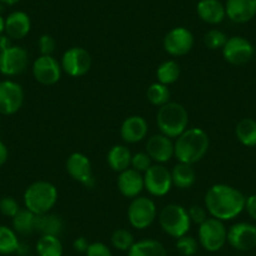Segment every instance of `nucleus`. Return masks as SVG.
<instances>
[{"mask_svg":"<svg viewBox=\"0 0 256 256\" xmlns=\"http://www.w3.org/2000/svg\"><path fill=\"white\" fill-rule=\"evenodd\" d=\"M246 198L240 190L225 184L211 186L205 194V208L211 218L228 221L245 210Z\"/></svg>","mask_w":256,"mask_h":256,"instance_id":"obj_1","label":"nucleus"},{"mask_svg":"<svg viewBox=\"0 0 256 256\" xmlns=\"http://www.w3.org/2000/svg\"><path fill=\"white\" fill-rule=\"evenodd\" d=\"M210 138L202 128H187L174 142V157L182 164H194L208 154Z\"/></svg>","mask_w":256,"mask_h":256,"instance_id":"obj_2","label":"nucleus"},{"mask_svg":"<svg viewBox=\"0 0 256 256\" xmlns=\"http://www.w3.org/2000/svg\"><path fill=\"white\" fill-rule=\"evenodd\" d=\"M26 208L36 215L50 212L58 201V190L52 182L36 181L26 187L23 195Z\"/></svg>","mask_w":256,"mask_h":256,"instance_id":"obj_3","label":"nucleus"},{"mask_svg":"<svg viewBox=\"0 0 256 256\" xmlns=\"http://www.w3.org/2000/svg\"><path fill=\"white\" fill-rule=\"evenodd\" d=\"M156 122L162 134L177 138L188 127V112L180 103L168 102L160 107Z\"/></svg>","mask_w":256,"mask_h":256,"instance_id":"obj_4","label":"nucleus"},{"mask_svg":"<svg viewBox=\"0 0 256 256\" xmlns=\"http://www.w3.org/2000/svg\"><path fill=\"white\" fill-rule=\"evenodd\" d=\"M158 221L162 230L174 238L187 235L192 224L188 211L184 206L177 204H170L164 206L160 212Z\"/></svg>","mask_w":256,"mask_h":256,"instance_id":"obj_5","label":"nucleus"},{"mask_svg":"<svg viewBox=\"0 0 256 256\" xmlns=\"http://www.w3.org/2000/svg\"><path fill=\"white\" fill-rule=\"evenodd\" d=\"M228 242V228L224 221L208 218L198 225V244L208 252L220 251Z\"/></svg>","mask_w":256,"mask_h":256,"instance_id":"obj_6","label":"nucleus"},{"mask_svg":"<svg viewBox=\"0 0 256 256\" xmlns=\"http://www.w3.org/2000/svg\"><path fill=\"white\" fill-rule=\"evenodd\" d=\"M128 221L132 228L144 230L154 224L157 218V208L154 200L144 196L132 198L127 211Z\"/></svg>","mask_w":256,"mask_h":256,"instance_id":"obj_7","label":"nucleus"},{"mask_svg":"<svg viewBox=\"0 0 256 256\" xmlns=\"http://www.w3.org/2000/svg\"><path fill=\"white\" fill-rule=\"evenodd\" d=\"M62 70L70 77H83L92 67V56L87 49L82 46H73L64 52L60 60Z\"/></svg>","mask_w":256,"mask_h":256,"instance_id":"obj_8","label":"nucleus"},{"mask_svg":"<svg viewBox=\"0 0 256 256\" xmlns=\"http://www.w3.org/2000/svg\"><path fill=\"white\" fill-rule=\"evenodd\" d=\"M28 52L19 46H10L0 50V73L6 77H16L28 68Z\"/></svg>","mask_w":256,"mask_h":256,"instance_id":"obj_9","label":"nucleus"},{"mask_svg":"<svg viewBox=\"0 0 256 256\" xmlns=\"http://www.w3.org/2000/svg\"><path fill=\"white\" fill-rule=\"evenodd\" d=\"M144 188L154 198H162L171 191L172 184L171 172L162 164H154L150 167L144 176Z\"/></svg>","mask_w":256,"mask_h":256,"instance_id":"obj_10","label":"nucleus"},{"mask_svg":"<svg viewBox=\"0 0 256 256\" xmlns=\"http://www.w3.org/2000/svg\"><path fill=\"white\" fill-rule=\"evenodd\" d=\"M23 103L24 90L19 83L10 80L0 82V114H16L20 110Z\"/></svg>","mask_w":256,"mask_h":256,"instance_id":"obj_11","label":"nucleus"},{"mask_svg":"<svg viewBox=\"0 0 256 256\" xmlns=\"http://www.w3.org/2000/svg\"><path fill=\"white\" fill-rule=\"evenodd\" d=\"M254 54V46L244 36H231L222 48V56L232 66H244L248 63L252 59Z\"/></svg>","mask_w":256,"mask_h":256,"instance_id":"obj_12","label":"nucleus"},{"mask_svg":"<svg viewBox=\"0 0 256 256\" xmlns=\"http://www.w3.org/2000/svg\"><path fill=\"white\" fill-rule=\"evenodd\" d=\"M195 44L194 34L184 26L171 29L164 38V48L170 56H182L191 52Z\"/></svg>","mask_w":256,"mask_h":256,"instance_id":"obj_13","label":"nucleus"},{"mask_svg":"<svg viewBox=\"0 0 256 256\" xmlns=\"http://www.w3.org/2000/svg\"><path fill=\"white\" fill-rule=\"evenodd\" d=\"M68 174L74 181L80 182L87 188H93L96 184V178L93 176L92 164L86 154L80 152H74L70 154L66 164Z\"/></svg>","mask_w":256,"mask_h":256,"instance_id":"obj_14","label":"nucleus"},{"mask_svg":"<svg viewBox=\"0 0 256 256\" xmlns=\"http://www.w3.org/2000/svg\"><path fill=\"white\" fill-rule=\"evenodd\" d=\"M228 242L238 251H250L256 248V225L250 222L234 224L228 230Z\"/></svg>","mask_w":256,"mask_h":256,"instance_id":"obj_15","label":"nucleus"},{"mask_svg":"<svg viewBox=\"0 0 256 256\" xmlns=\"http://www.w3.org/2000/svg\"><path fill=\"white\" fill-rule=\"evenodd\" d=\"M33 76L43 86H53L59 82L62 66L53 56H40L33 63Z\"/></svg>","mask_w":256,"mask_h":256,"instance_id":"obj_16","label":"nucleus"},{"mask_svg":"<svg viewBox=\"0 0 256 256\" xmlns=\"http://www.w3.org/2000/svg\"><path fill=\"white\" fill-rule=\"evenodd\" d=\"M146 152L152 161L157 164L168 162L174 156V144L164 134H154L146 144Z\"/></svg>","mask_w":256,"mask_h":256,"instance_id":"obj_17","label":"nucleus"},{"mask_svg":"<svg viewBox=\"0 0 256 256\" xmlns=\"http://www.w3.org/2000/svg\"><path fill=\"white\" fill-rule=\"evenodd\" d=\"M120 134L126 144H137L146 138L148 123L141 116H130L122 122Z\"/></svg>","mask_w":256,"mask_h":256,"instance_id":"obj_18","label":"nucleus"},{"mask_svg":"<svg viewBox=\"0 0 256 256\" xmlns=\"http://www.w3.org/2000/svg\"><path fill=\"white\" fill-rule=\"evenodd\" d=\"M226 16L236 24H245L256 16V0H228Z\"/></svg>","mask_w":256,"mask_h":256,"instance_id":"obj_19","label":"nucleus"},{"mask_svg":"<svg viewBox=\"0 0 256 256\" xmlns=\"http://www.w3.org/2000/svg\"><path fill=\"white\" fill-rule=\"evenodd\" d=\"M117 186L124 198H138L140 194L144 188V176L141 174V172L136 171V170L127 168L126 171L120 172V176H118Z\"/></svg>","mask_w":256,"mask_h":256,"instance_id":"obj_20","label":"nucleus"},{"mask_svg":"<svg viewBox=\"0 0 256 256\" xmlns=\"http://www.w3.org/2000/svg\"><path fill=\"white\" fill-rule=\"evenodd\" d=\"M32 29L30 18L22 10L13 12L6 18V33L13 40H20L29 34Z\"/></svg>","mask_w":256,"mask_h":256,"instance_id":"obj_21","label":"nucleus"},{"mask_svg":"<svg viewBox=\"0 0 256 256\" xmlns=\"http://www.w3.org/2000/svg\"><path fill=\"white\" fill-rule=\"evenodd\" d=\"M196 12L201 20L211 26L222 23L226 16L225 6L220 0H200L196 6Z\"/></svg>","mask_w":256,"mask_h":256,"instance_id":"obj_22","label":"nucleus"},{"mask_svg":"<svg viewBox=\"0 0 256 256\" xmlns=\"http://www.w3.org/2000/svg\"><path fill=\"white\" fill-rule=\"evenodd\" d=\"M131 161V151H130L126 146H122V144H116V146H113L107 154L108 166H110L114 172H118V174L130 168Z\"/></svg>","mask_w":256,"mask_h":256,"instance_id":"obj_23","label":"nucleus"},{"mask_svg":"<svg viewBox=\"0 0 256 256\" xmlns=\"http://www.w3.org/2000/svg\"><path fill=\"white\" fill-rule=\"evenodd\" d=\"M64 224L59 215L46 212L43 215H36V231L40 235L59 236L63 231Z\"/></svg>","mask_w":256,"mask_h":256,"instance_id":"obj_24","label":"nucleus"},{"mask_svg":"<svg viewBox=\"0 0 256 256\" xmlns=\"http://www.w3.org/2000/svg\"><path fill=\"white\" fill-rule=\"evenodd\" d=\"M127 252L128 256H167L166 248L154 238L136 241Z\"/></svg>","mask_w":256,"mask_h":256,"instance_id":"obj_25","label":"nucleus"},{"mask_svg":"<svg viewBox=\"0 0 256 256\" xmlns=\"http://www.w3.org/2000/svg\"><path fill=\"white\" fill-rule=\"evenodd\" d=\"M172 176V184L176 186L177 188L187 190L192 187L196 182V172L192 167V164H182L178 162L176 166L174 167L171 172Z\"/></svg>","mask_w":256,"mask_h":256,"instance_id":"obj_26","label":"nucleus"},{"mask_svg":"<svg viewBox=\"0 0 256 256\" xmlns=\"http://www.w3.org/2000/svg\"><path fill=\"white\" fill-rule=\"evenodd\" d=\"M235 134L238 141L245 147L256 146V120L252 118H244L236 124Z\"/></svg>","mask_w":256,"mask_h":256,"instance_id":"obj_27","label":"nucleus"},{"mask_svg":"<svg viewBox=\"0 0 256 256\" xmlns=\"http://www.w3.org/2000/svg\"><path fill=\"white\" fill-rule=\"evenodd\" d=\"M38 256H63V244L59 236L42 235L36 245Z\"/></svg>","mask_w":256,"mask_h":256,"instance_id":"obj_28","label":"nucleus"},{"mask_svg":"<svg viewBox=\"0 0 256 256\" xmlns=\"http://www.w3.org/2000/svg\"><path fill=\"white\" fill-rule=\"evenodd\" d=\"M36 214L29 211L28 208H20L13 218V230L19 235H30L36 231Z\"/></svg>","mask_w":256,"mask_h":256,"instance_id":"obj_29","label":"nucleus"},{"mask_svg":"<svg viewBox=\"0 0 256 256\" xmlns=\"http://www.w3.org/2000/svg\"><path fill=\"white\" fill-rule=\"evenodd\" d=\"M181 74V70L177 62L174 60H166L158 66L156 70V77L160 83L164 86L174 84L177 82Z\"/></svg>","mask_w":256,"mask_h":256,"instance_id":"obj_30","label":"nucleus"},{"mask_svg":"<svg viewBox=\"0 0 256 256\" xmlns=\"http://www.w3.org/2000/svg\"><path fill=\"white\" fill-rule=\"evenodd\" d=\"M18 234L8 226L0 225V254L2 255H10L18 251L19 248Z\"/></svg>","mask_w":256,"mask_h":256,"instance_id":"obj_31","label":"nucleus"},{"mask_svg":"<svg viewBox=\"0 0 256 256\" xmlns=\"http://www.w3.org/2000/svg\"><path fill=\"white\" fill-rule=\"evenodd\" d=\"M170 97H171V92H170L168 87L162 83L157 82L154 83L147 90V100L150 103L157 107H162L164 104L170 102Z\"/></svg>","mask_w":256,"mask_h":256,"instance_id":"obj_32","label":"nucleus"},{"mask_svg":"<svg viewBox=\"0 0 256 256\" xmlns=\"http://www.w3.org/2000/svg\"><path fill=\"white\" fill-rule=\"evenodd\" d=\"M110 242L114 248L120 251H128L132 248L136 241H134V235L126 228H117L113 231L112 236H110Z\"/></svg>","mask_w":256,"mask_h":256,"instance_id":"obj_33","label":"nucleus"},{"mask_svg":"<svg viewBox=\"0 0 256 256\" xmlns=\"http://www.w3.org/2000/svg\"><path fill=\"white\" fill-rule=\"evenodd\" d=\"M228 39V38L224 32L218 30V29H211L204 36V43L211 50H218V49L224 48Z\"/></svg>","mask_w":256,"mask_h":256,"instance_id":"obj_34","label":"nucleus"},{"mask_svg":"<svg viewBox=\"0 0 256 256\" xmlns=\"http://www.w3.org/2000/svg\"><path fill=\"white\" fill-rule=\"evenodd\" d=\"M176 248L184 256H194L198 250V241L192 236H182L176 241Z\"/></svg>","mask_w":256,"mask_h":256,"instance_id":"obj_35","label":"nucleus"},{"mask_svg":"<svg viewBox=\"0 0 256 256\" xmlns=\"http://www.w3.org/2000/svg\"><path fill=\"white\" fill-rule=\"evenodd\" d=\"M20 210L18 201L12 196H6L0 200V212L6 218H13Z\"/></svg>","mask_w":256,"mask_h":256,"instance_id":"obj_36","label":"nucleus"},{"mask_svg":"<svg viewBox=\"0 0 256 256\" xmlns=\"http://www.w3.org/2000/svg\"><path fill=\"white\" fill-rule=\"evenodd\" d=\"M131 166L132 168L142 174V172H146L152 166V160L147 152H138V154L132 156Z\"/></svg>","mask_w":256,"mask_h":256,"instance_id":"obj_37","label":"nucleus"},{"mask_svg":"<svg viewBox=\"0 0 256 256\" xmlns=\"http://www.w3.org/2000/svg\"><path fill=\"white\" fill-rule=\"evenodd\" d=\"M38 46L39 52H40L42 56H52L56 50V43L54 40V38L48 34H43V36L39 38L38 40Z\"/></svg>","mask_w":256,"mask_h":256,"instance_id":"obj_38","label":"nucleus"},{"mask_svg":"<svg viewBox=\"0 0 256 256\" xmlns=\"http://www.w3.org/2000/svg\"><path fill=\"white\" fill-rule=\"evenodd\" d=\"M86 256H113L110 248L106 245L104 242H96L90 244L87 251H86Z\"/></svg>","mask_w":256,"mask_h":256,"instance_id":"obj_39","label":"nucleus"},{"mask_svg":"<svg viewBox=\"0 0 256 256\" xmlns=\"http://www.w3.org/2000/svg\"><path fill=\"white\" fill-rule=\"evenodd\" d=\"M187 211H188V216L190 218H191V222L198 224V225H201V224L208 218V210H206V208H202V206L194 205Z\"/></svg>","mask_w":256,"mask_h":256,"instance_id":"obj_40","label":"nucleus"},{"mask_svg":"<svg viewBox=\"0 0 256 256\" xmlns=\"http://www.w3.org/2000/svg\"><path fill=\"white\" fill-rule=\"evenodd\" d=\"M245 210H246V212L248 214V216H250L252 220L256 221V194H254V195H250L248 198H246Z\"/></svg>","mask_w":256,"mask_h":256,"instance_id":"obj_41","label":"nucleus"},{"mask_svg":"<svg viewBox=\"0 0 256 256\" xmlns=\"http://www.w3.org/2000/svg\"><path fill=\"white\" fill-rule=\"evenodd\" d=\"M88 246H90V242H88V240L84 238V236H80V238H77L74 241H73V248H74L77 252L86 254Z\"/></svg>","mask_w":256,"mask_h":256,"instance_id":"obj_42","label":"nucleus"},{"mask_svg":"<svg viewBox=\"0 0 256 256\" xmlns=\"http://www.w3.org/2000/svg\"><path fill=\"white\" fill-rule=\"evenodd\" d=\"M8 157H9V151H8V147L6 146L4 142L0 141V167L6 164V162L8 161Z\"/></svg>","mask_w":256,"mask_h":256,"instance_id":"obj_43","label":"nucleus"},{"mask_svg":"<svg viewBox=\"0 0 256 256\" xmlns=\"http://www.w3.org/2000/svg\"><path fill=\"white\" fill-rule=\"evenodd\" d=\"M10 38L8 36H0V50H3V49L8 48L10 46Z\"/></svg>","mask_w":256,"mask_h":256,"instance_id":"obj_44","label":"nucleus"},{"mask_svg":"<svg viewBox=\"0 0 256 256\" xmlns=\"http://www.w3.org/2000/svg\"><path fill=\"white\" fill-rule=\"evenodd\" d=\"M20 0H0V3L2 4H6V6H16V4H18Z\"/></svg>","mask_w":256,"mask_h":256,"instance_id":"obj_45","label":"nucleus"},{"mask_svg":"<svg viewBox=\"0 0 256 256\" xmlns=\"http://www.w3.org/2000/svg\"><path fill=\"white\" fill-rule=\"evenodd\" d=\"M4 30H6V19L0 16V36L4 33Z\"/></svg>","mask_w":256,"mask_h":256,"instance_id":"obj_46","label":"nucleus"}]
</instances>
